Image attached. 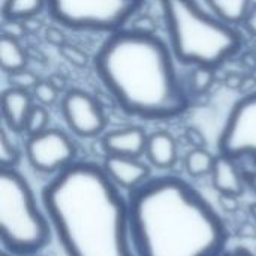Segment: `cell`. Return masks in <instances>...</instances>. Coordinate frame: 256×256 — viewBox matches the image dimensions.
I'll list each match as a JSON object with an SVG mask.
<instances>
[{"label":"cell","instance_id":"obj_1","mask_svg":"<svg viewBox=\"0 0 256 256\" xmlns=\"http://www.w3.org/2000/svg\"><path fill=\"white\" fill-rule=\"evenodd\" d=\"M42 201L68 256H136L128 201L102 166L70 164L45 186Z\"/></svg>","mask_w":256,"mask_h":256},{"label":"cell","instance_id":"obj_2","mask_svg":"<svg viewBox=\"0 0 256 256\" xmlns=\"http://www.w3.org/2000/svg\"><path fill=\"white\" fill-rule=\"evenodd\" d=\"M129 226L136 256H220L230 234L189 183L165 176L130 190Z\"/></svg>","mask_w":256,"mask_h":256},{"label":"cell","instance_id":"obj_3","mask_svg":"<svg viewBox=\"0 0 256 256\" xmlns=\"http://www.w3.org/2000/svg\"><path fill=\"white\" fill-rule=\"evenodd\" d=\"M99 80L117 105L144 120H170L184 114L190 100L177 75L172 51L154 33L135 28L114 32L94 57Z\"/></svg>","mask_w":256,"mask_h":256},{"label":"cell","instance_id":"obj_4","mask_svg":"<svg viewBox=\"0 0 256 256\" xmlns=\"http://www.w3.org/2000/svg\"><path fill=\"white\" fill-rule=\"evenodd\" d=\"M171 51L184 64L216 69L242 48L237 28L195 0H160Z\"/></svg>","mask_w":256,"mask_h":256},{"label":"cell","instance_id":"obj_5","mask_svg":"<svg viewBox=\"0 0 256 256\" xmlns=\"http://www.w3.org/2000/svg\"><path fill=\"white\" fill-rule=\"evenodd\" d=\"M0 240L4 252L30 256L50 242V226L33 192L15 168L0 171Z\"/></svg>","mask_w":256,"mask_h":256},{"label":"cell","instance_id":"obj_6","mask_svg":"<svg viewBox=\"0 0 256 256\" xmlns=\"http://www.w3.org/2000/svg\"><path fill=\"white\" fill-rule=\"evenodd\" d=\"M146 0H46L51 18L64 27L93 32H118Z\"/></svg>","mask_w":256,"mask_h":256},{"label":"cell","instance_id":"obj_7","mask_svg":"<svg viewBox=\"0 0 256 256\" xmlns=\"http://www.w3.org/2000/svg\"><path fill=\"white\" fill-rule=\"evenodd\" d=\"M219 154L234 160L250 158L256 162V92L232 106L218 141Z\"/></svg>","mask_w":256,"mask_h":256},{"label":"cell","instance_id":"obj_8","mask_svg":"<svg viewBox=\"0 0 256 256\" xmlns=\"http://www.w3.org/2000/svg\"><path fill=\"white\" fill-rule=\"evenodd\" d=\"M75 154L74 142L58 129H46L32 135L26 142V156L30 166L44 174L63 171L74 164Z\"/></svg>","mask_w":256,"mask_h":256},{"label":"cell","instance_id":"obj_9","mask_svg":"<svg viewBox=\"0 0 256 256\" xmlns=\"http://www.w3.org/2000/svg\"><path fill=\"white\" fill-rule=\"evenodd\" d=\"M62 112L69 129L82 138L102 134L106 128V116L102 105L82 90H70L62 102Z\"/></svg>","mask_w":256,"mask_h":256},{"label":"cell","instance_id":"obj_10","mask_svg":"<svg viewBox=\"0 0 256 256\" xmlns=\"http://www.w3.org/2000/svg\"><path fill=\"white\" fill-rule=\"evenodd\" d=\"M102 168L117 188L128 190L140 188L150 176V168L140 158L106 156Z\"/></svg>","mask_w":256,"mask_h":256},{"label":"cell","instance_id":"obj_11","mask_svg":"<svg viewBox=\"0 0 256 256\" xmlns=\"http://www.w3.org/2000/svg\"><path fill=\"white\" fill-rule=\"evenodd\" d=\"M148 136L138 126L114 129L102 136V148L106 156L140 158L146 153Z\"/></svg>","mask_w":256,"mask_h":256},{"label":"cell","instance_id":"obj_12","mask_svg":"<svg viewBox=\"0 0 256 256\" xmlns=\"http://www.w3.org/2000/svg\"><path fill=\"white\" fill-rule=\"evenodd\" d=\"M33 94L27 90L9 87L2 94V114L6 126L12 132H24L27 117L33 108Z\"/></svg>","mask_w":256,"mask_h":256},{"label":"cell","instance_id":"obj_13","mask_svg":"<svg viewBox=\"0 0 256 256\" xmlns=\"http://www.w3.org/2000/svg\"><path fill=\"white\" fill-rule=\"evenodd\" d=\"M212 184L219 195L242 196L244 194V174L238 170L234 159L224 154L216 156L212 171Z\"/></svg>","mask_w":256,"mask_h":256},{"label":"cell","instance_id":"obj_14","mask_svg":"<svg viewBox=\"0 0 256 256\" xmlns=\"http://www.w3.org/2000/svg\"><path fill=\"white\" fill-rule=\"evenodd\" d=\"M146 156L148 162L159 170H170L177 162V142L174 136L165 130L152 134L147 140Z\"/></svg>","mask_w":256,"mask_h":256},{"label":"cell","instance_id":"obj_15","mask_svg":"<svg viewBox=\"0 0 256 256\" xmlns=\"http://www.w3.org/2000/svg\"><path fill=\"white\" fill-rule=\"evenodd\" d=\"M27 63V52L16 38L3 34L0 39V64L6 74L24 69Z\"/></svg>","mask_w":256,"mask_h":256},{"label":"cell","instance_id":"obj_16","mask_svg":"<svg viewBox=\"0 0 256 256\" xmlns=\"http://www.w3.org/2000/svg\"><path fill=\"white\" fill-rule=\"evenodd\" d=\"M207 3L216 16L231 26L243 22L254 4L252 0H207Z\"/></svg>","mask_w":256,"mask_h":256},{"label":"cell","instance_id":"obj_17","mask_svg":"<svg viewBox=\"0 0 256 256\" xmlns=\"http://www.w3.org/2000/svg\"><path fill=\"white\" fill-rule=\"evenodd\" d=\"M44 6H46V0H3L2 14L4 20L24 21L36 16Z\"/></svg>","mask_w":256,"mask_h":256},{"label":"cell","instance_id":"obj_18","mask_svg":"<svg viewBox=\"0 0 256 256\" xmlns=\"http://www.w3.org/2000/svg\"><path fill=\"white\" fill-rule=\"evenodd\" d=\"M216 158L206 148L196 147L190 150L184 158V168L186 172L194 178H201L204 176L212 174Z\"/></svg>","mask_w":256,"mask_h":256},{"label":"cell","instance_id":"obj_19","mask_svg":"<svg viewBox=\"0 0 256 256\" xmlns=\"http://www.w3.org/2000/svg\"><path fill=\"white\" fill-rule=\"evenodd\" d=\"M48 122H50V114H48L46 108L44 105H33V108H32V111H30V114L27 117L24 132L28 136L40 134V132L48 129L46 128Z\"/></svg>","mask_w":256,"mask_h":256},{"label":"cell","instance_id":"obj_20","mask_svg":"<svg viewBox=\"0 0 256 256\" xmlns=\"http://www.w3.org/2000/svg\"><path fill=\"white\" fill-rule=\"evenodd\" d=\"M214 82V69L206 66H195L190 74V90L196 94L207 93Z\"/></svg>","mask_w":256,"mask_h":256},{"label":"cell","instance_id":"obj_21","mask_svg":"<svg viewBox=\"0 0 256 256\" xmlns=\"http://www.w3.org/2000/svg\"><path fill=\"white\" fill-rule=\"evenodd\" d=\"M20 162V150L9 140L4 130L0 132V164L2 168H15Z\"/></svg>","mask_w":256,"mask_h":256},{"label":"cell","instance_id":"obj_22","mask_svg":"<svg viewBox=\"0 0 256 256\" xmlns=\"http://www.w3.org/2000/svg\"><path fill=\"white\" fill-rule=\"evenodd\" d=\"M32 94L40 105L46 106V105H52L56 102L58 88L50 80H44L36 84V87L32 90Z\"/></svg>","mask_w":256,"mask_h":256},{"label":"cell","instance_id":"obj_23","mask_svg":"<svg viewBox=\"0 0 256 256\" xmlns=\"http://www.w3.org/2000/svg\"><path fill=\"white\" fill-rule=\"evenodd\" d=\"M9 75V82H10V87H16V88H22V90H33L36 87V84L40 81L36 74H33L32 70H27L26 68L24 69H20V70H15V72H10L8 74Z\"/></svg>","mask_w":256,"mask_h":256},{"label":"cell","instance_id":"obj_24","mask_svg":"<svg viewBox=\"0 0 256 256\" xmlns=\"http://www.w3.org/2000/svg\"><path fill=\"white\" fill-rule=\"evenodd\" d=\"M58 50H60V54L64 57V60H68L69 63H72L76 68H84L88 62V56L81 48H78L75 45L66 44Z\"/></svg>","mask_w":256,"mask_h":256},{"label":"cell","instance_id":"obj_25","mask_svg":"<svg viewBox=\"0 0 256 256\" xmlns=\"http://www.w3.org/2000/svg\"><path fill=\"white\" fill-rule=\"evenodd\" d=\"M218 204L220 207V210H224L225 213L234 214L240 210V196H234V195H219L218 198Z\"/></svg>","mask_w":256,"mask_h":256},{"label":"cell","instance_id":"obj_26","mask_svg":"<svg viewBox=\"0 0 256 256\" xmlns=\"http://www.w3.org/2000/svg\"><path fill=\"white\" fill-rule=\"evenodd\" d=\"M45 40L57 48H62L63 45H66V38L57 27H48L45 30Z\"/></svg>","mask_w":256,"mask_h":256},{"label":"cell","instance_id":"obj_27","mask_svg":"<svg viewBox=\"0 0 256 256\" xmlns=\"http://www.w3.org/2000/svg\"><path fill=\"white\" fill-rule=\"evenodd\" d=\"M243 26H244V28L248 30L249 34H252V36L256 38V3L252 4L250 10L248 12L246 18L243 21Z\"/></svg>","mask_w":256,"mask_h":256},{"label":"cell","instance_id":"obj_28","mask_svg":"<svg viewBox=\"0 0 256 256\" xmlns=\"http://www.w3.org/2000/svg\"><path fill=\"white\" fill-rule=\"evenodd\" d=\"M220 256H256L252 252H249L248 249H234V250H230V252H224Z\"/></svg>","mask_w":256,"mask_h":256},{"label":"cell","instance_id":"obj_29","mask_svg":"<svg viewBox=\"0 0 256 256\" xmlns=\"http://www.w3.org/2000/svg\"><path fill=\"white\" fill-rule=\"evenodd\" d=\"M244 180H246V184L250 186V189L256 195V172H244Z\"/></svg>","mask_w":256,"mask_h":256},{"label":"cell","instance_id":"obj_30","mask_svg":"<svg viewBox=\"0 0 256 256\" xmlns=\"http://www.w3.org/2000/svg\"><path fill=\"white\" fill-rule=\"evenodd\" d=\"M249 214H250V218H252V220H254V225L256 226V202L249 206Z\"/></svg>","mask_w":256,"mask_h":256},{"label":"cell","instance_id":"obj_31","mask_svg":"<svg viewBox=\"0 0 256 256\" xmlns=\"http://www.w3.org/2000/svg\"><path fill=\"white\" fill-rule=\"evenodd\" d=\"M0 256H12L10 255V254H8V252H4V250H3V252H2V255Z\"/></svg>","mask_w":256,"mask_h":256},{"label":"cell","instance_id":"obj_32","mask_svg":"<svg viewBox=\"0 0 256 256\" xmlns=\"http://www.w3.org/2000/svg\"><path fill=\"white\" fill-rule=\"evenodd\" d=\"M30 256H33V255H30Z\"/></svg>","mask_w":256,"mask_h":256}]
</instances>
